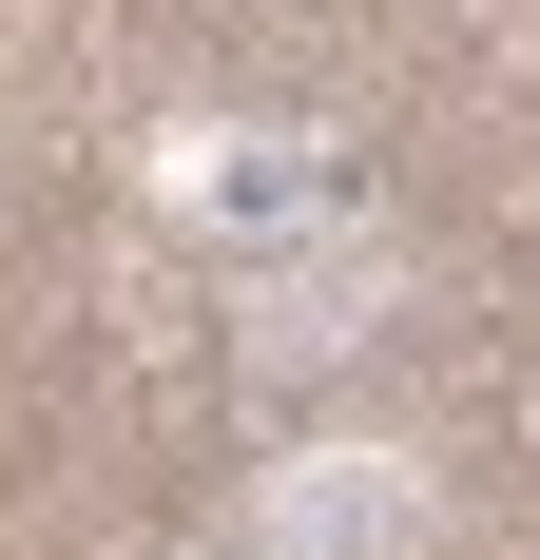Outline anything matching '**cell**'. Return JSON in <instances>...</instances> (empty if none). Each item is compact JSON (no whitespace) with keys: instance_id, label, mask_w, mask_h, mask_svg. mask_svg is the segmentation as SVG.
Instances as JSON below:
<instances>
[{"instance_id":"obj_1","label":"cell","mask_w":540,"mask_h":560,"mask_svg":"<svg viewBox=\"0 0 540 560\" xmlns=\"http://www.w3.org/2000/svg\"><path fill=\"white\" fill-rule=\"evenodd\" d=\"M406 310V232L348 194V213L309 232H251L232 252V368H270V387H309V368H348V348Z\"/></svg>"},{"instance_id":"obj_2","label":"cell","mask_w":540,"mask_h":560,"mask_svg":"<svg viewBox=\"0 0 540 560\" xmlns=\"http://www.w3.org/2000/svg\"><path fill=\"white\" fill-rule=\"evenodd\" d=\"M136 194H155L174 232H309L348 213V136H309V116H155L136 136Z\"/></svg>"},{"instance_id":"obj_3","label":"cell","mask_w":540,"mask_h":560,"mask_svg":"<svg viewBox=\"0 0 540 560\" xmlns=\"http://www.w3.org/2000/svg\"><path fill=\"white\" fill-rule=\"evenodd\" d=\"M444 541V483L406 445H290L251 483V560H425Z\"/></svg>"},{"instance_id":"obj_4","label":"cell","mask_w":540,"mask_h":560,"mask_svg":"<svg viewBox=\"0 0 540 560\" xmlns=\"http://www.w3.org/2000/svg\"><path fill=\"white\" fill-rule=\"evenodd\" d=\"M193 560H251V522H232V541H193Z\"/></svg>"}]
</instances>
